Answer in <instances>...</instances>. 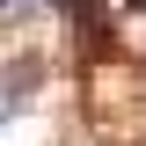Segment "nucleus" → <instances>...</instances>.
<instances>
[{"mask_svg":"<svg viewBox=\"0 0 146 146\" xmlns=\"http://www.w3.org/2000/svg\"><path fill=\"white\" fill-rule=\"evenodd\" d=\"M29 7H36V0H0V22H22Z\"/></svg>","mask_w":146,"mask_h":146,"instance_id":"obj_1","label":"nucleus"},{"mask_svg":"<svg viewBox=\"0 0 146 146\" xmlns=\"http://www.w3.org/2000/svg\"><path fill=\"white\" fill-rule=\"evenodd\" d=\"M7 117H15V95H7V88H0V124H7Z\"/></svg>","mask_w":146,"mask_h":146,"instance_id":"obj_2","label":"nucleus"}]
</instances>
